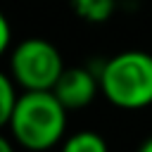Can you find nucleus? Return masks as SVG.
<instances>
[{
	"label": "nucleus",
	"mask_w": 152,
	"mask_h": 152,
	"mask_svg": "<svg viewBox=\"0 0 152 152\" xmlns=\"http://www.w3.org/2000/svg\"><path fill=\"white\" fill-rule=\"evenodd\" d=\"M19 97H21V88L17 86V81H14L7 71L0 74V124H2V126H5L7 119L12 116Z\"/></svg>",
	"instance_id": "obj_7"
},
{
	"label": "nucleus",
	"mask_w": 152,
	"mask_h": 152,
	"mask_svg": "<svg viewBox=\"0 0 152 152\" xmlns=\"http://www.w3.org/2000/svg\"><path fill=\"white\" fill-rule=\"evenodd\" d=\"M52 93L66 109H83L100 93V76L86 66H66Z\"/></svg>",
	"instance_id": "obj_4"
},
{
	"label": "nucleus",
	"mask_w": 152,
	"mask_h": 152,
	"mask_svg": "<svg viewBox=\"0 0 152 152\" xmlns=\"http://www.w3.org/2000/svg\"><path fill=\"white\" fill-rule=\"evenodd\" d=\"M138 152H152V138H147V140L138 147Z\"/></svg>",
	"instance_id": "obj_10"
},
{
	"label": "nucleus",
	"mask_w": 152,
	"mask_h": 152,
	"mask_svg": "<svg viewBox=\"0 0 152 152\" xmlns=\"http://www.w3.org/2000/svg\"><path fill=\"white\" fill-rule=\"evenodd\" d=\"M100 76V95L119 109H145L152 104V55L145 50H124L109 57Z\"/></svg>",
	"instance_id": "obj_2"
},
{
	"label": "nucleus",
	"mask_w": 152,
	"mask_h": 152,
	"mask_svg": "<svg viewBox=\"0 0 152 152\" xmlns=\"http://www.w3.org/2000/svg\"><path fill=\"white\" fill-rule=\"evenodd\" d=\"M12 50V28H10V19L0 17V52H10Z\"/></svg>",
	"instance_id": "obj_8"
},
{
	"label": "nucleus",
	"mask_w": 152,
	"mask_h": 152,
	"mask_svg": "<svg viewBox=\"0 0 152 152\" xmlns=\"http://www.w3.org/2000/svg\"><path fill=\"white\" fill-rule=\"evenodd\" d=\"M7 55V74L21 90H52L66 69L57 45L45 38H24Z\"/></svg>",
	"instance_id": "obj_3"
},
{
	"label": "nucleus",
	"mask_w": 152,
	"mask_h": 152,
	"mask_svg": "<svg viewBox=\"0 0 152 152\" xmlns=\"http://www.w3.org/2000/svg\"><path fill=\"white\" fill-rule=\"evenodd\" d=\"M17 142L10 138V135H5V138H0V152H17Z\"/></svg>",
	"instance_id": "obj_9"
},
{
	"label": "nucleus",
	"mask_w": 152,
	"mask_h": 152,
	"mask_svg": "<svg viewBox=\"0 0 152 152\" xmlns=\"http://www.w3.org/2000/svg\"><path fill=\"white\" fill-rule=\"evenodd\" d=\"M71 10L88 24H104L116 12V0H71Z\"/></svg>",
	"instance_id": "obj_5"
},
{
	"label": "nucleus",
	"mask_w": 152,
	"mask_h": 152,
	"mask_svg": "<svg viewBox=\"0 0 152 152\" xmlns=\"http://www.w3.org/2000/svg\"><path fill=\"white\" fill-rule=\"evenodd\" d=\"M66 112L52 90H21L5 128L21 150L48 152L64 140Z\"/></svg>",
	"instance_id": "obj_1"
},
{
	"label": "nucleus",
	"mask_w": 152,
	"mask_h": 152,
	"mask_svg": "<svg viewBox=\"0 0 152 152\" xmlns=\"http://www.w3.org/2000/svg\"><path fill=\"white\" fill-rule=\"evenodd\" d=\"M59 152H109L107 140L95 131H76L62 140Z\"/></svg>",
	"instance_id": "obj_6"
}]
</instances>
